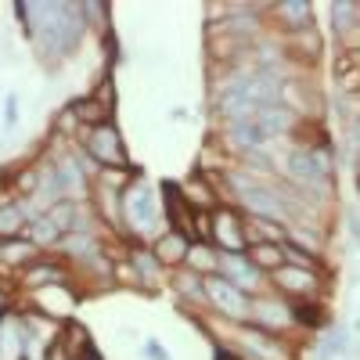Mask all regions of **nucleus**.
<instances>
[{
  "instance_id": "f257e3e1",
  "label": "nucleus",
  "mask_w": 360,
  "mask_h": 360,
  "mask_svg": "<svg viewBox=\"0 0 360 360\" xmlns=\"http://www.w3.org/2000/svg\"><path fill=\"white\" fill-rule=\"evenodd\" d=\"M15 15L22 18L40 58H54V62L69 58L86 33L79 4H15Z\"/></svg>"
},
{
  "instance_id": "f03ea898",
  "label": "nucleus",
  "mask_w": 360,
  "mask_h": 360,
  "mask_svg": "<svg viewBox=\"0 0 360 360\" xmlns=\"http://www.w3.org/2000/svg\"><path fill=\"white\" fill-rule=\"evenodd\" d=\"M285 101V79L274 69H252L245 76H231L220 86L217 108L227 119H252L263 108H274Z\"/></svg>"
},
{
  "instance_id": "7ed1b4c3",
  "label": "nucleus",
  "mask_w": 360,
  "mask_h": 360,
  "mask_svg": "<svg viewBox=\"0 0 360 360\" xmlns=\"http://www.w3.org/2000/svg\"><path fill=\"white\" fill-rule=\"evenodd\" d=\"M285 169H288V176L295 180V184L307 188V191L328 195V188H332V155L317 144L295 148V152L285 159Z\"/></svg>"
},
{
  "instance_id": "20e7f679",
  "label": "nucleus",
  "mask_w": 360,
  "mask_h": 360,
  "mask_svg": "<svg viewBox=\"0 0 360 360\" xmlns=\"http://www.w3.org/2000/svg\"><path fill=\"white\" fill-rule=\"evenodd\" d=\"M119 213H123V220L130 224V231L137 234H148L155 224H159V202H155V191L144 184V180H130V184L123 188V195H119Z\"/></svg>"
},
{
  "instance_id": "39448f33",
  "label": "nucleus",
  "mask_w": 360,
  "mask_h": 360,
  "mask_svg": "<svg viewBox=\"0 0 360 360\" xmlns=\"http://www.w3.org/2000/svg\"><path fill=\"white\" fill-rule=\"evenodd\" d=\"M83 148H86V155L101 162L105 169H123L130 173V155H127V144H123V134L115 130V123H101V127H90L86 137H83Z\"/></svg>"
},
{
  "instance_id": "423d86ee",
  "label": "nucleus",
  "mask_w": 360,
  "mask_h": 360,
  "mask_svg": "<svg viewBox=\"0 0 360 360\" xmlns=\"http://www.w3.org/2000/svg\"><path fill=\"white\" fill-rule=\"evenodd\" d=\"M209 242L220 245L224 252H245V224L234 217V209H224L217 205L209 213Z\"/></svg>"
},
{
  "instance_id": "0eeeda50",
  "label": "nucleus",
  "mask_w": 360,
  "mask_h": 360,
  "mask_svg": "<svg viewBox=\"0 0 360 360\" xmlns=\"http://www.w3.org/2000/svg\"><path fill=\"white\" fill-rule=\"evenodd\" d=\"M217 270H220V278L231 281L242 295L259 288V270L252 266V259L245 252H220L217 256Z\"/></svg>"
},
{
  "instance_id": "6e6552de",
  "label": "nucleus",
  "mask_w": 360,
  "mask_h": 360,
  "mask_svg": "<svg viewBox=\"0 0 360 360\" xmlns=\"http://www.w3.org/2000/svg\"><path fill=\"white\" fill-rule=\"evenodd\" d=\"M202 292H205V299L213 307H220L227 317H249V299L238 292L231 281H224L220 274H209V278H202Z\"/></svg>"
},
{
  "instance_id": "1a4fd4ad",
  "label": "nucleus",
  "mask_w": 360,
  "mask_h": 360,
  "mask_svg": "<svg viewBox=\"0 0 360 360\" xmlns=\"http://www.w3.org/2000/svg\"><path fill=\"white\" fill-rule=\"evenodd\" d=\"M270 274H274L278 288H285V292H292V295H310V292L321 288V278L314 274V270H303V266L281 263L278 270H270Z\"/></svg>"
},
{
  "instance_id": "9d476101",
  "label": "nucleus",
  "mask_w": 360,
  "mask_h": 360,
  "mask_svg": "<svg viewBox=\"0 0 360 360\" xmlns=\"http://www.w3.org/2000/svg\"><path fill=\"white\" fill-rule=\"evenodd\" d=\"M227 137H231V144L238 148V152H263V148L270 144L256 119H231V123H227Z\"/></svg>"
},
{
  "instance_id": "9b49d317",
  "label": "nucleus",
  "mask_w": 360,
  "mask_h": 360,
  "mask_svg": "<svg viewBox=\"0 0 360 360\" xmlns=\"http://www.w3.org/2000/svg\"><path fill=\"white\" fill-rule=\"evenodd\" d=\"M83 349L90 353L86 332H83V328H76V324H69L62 339H51V346H47V360H79Z\"/></svg>"
},
{
  "instance_id": "f8f14e48",
  "label": "nucleus",
  "mask_w": 360,
  "mask_h": 360,
  "mask_svg": "<svg viewBox=\"0 0 360 360\" xmlns=\"http://www.w3.org/2000/svg\"><path fill=\"white\" fill-rule=\"evenodd\" d=\"M188 249H191V242H188L184 234L166 231L159 242H155V259H159V266H176V263L188 259Z\"/></svg>"
},
{
  "instance_id": "ddd939ff",
  "label": "nucleus",
  "mask_w": 360,
  "mask_h": 360,
  "mask_svg": "<svg viewBox=\"0 0 360 360\" xmlns=\"http://www.w3.org/2000/svg\"><path fill=\"white\" fill-rule=\"evenodd\" d=\"M69 108H72V115L79 119V123H86V127H101V123H112V108H108V105H101L98 98H83V101H72Z\"/></svg>"
},
{
  "instance_id": "4468645a",
  "label": "nucleus",
  "mask_w": 360,
  "mask_h": 360,
  "mask_svg": "<svg viewBox=\"0 0 360 360\" xmlns=\"http://www.w3.org/2000/svg\"><path fill=\"white\" fill-rule=\"evenodd\" d=\"M278 15L285 18V25L292 29V33L310 29V22H314V8L307 4V0H285V4H278Z\"/></svg>"
},
{
  "instance_id": "2eb2a0df",
  "label": "nucleus",
  "mask_w": 360,
  "mask_h": 360,
  "mask_svg": "<svg viewBox=\"0 0 360 360\" xmlns=\"http://www.w3.org/2000/svg\"><path fill=\"white\" fill-rule=\"evenodd\" d=\"M356 15L360 8L353 4V0H342V4H332V25H335V33L339 37H356Z\"/></svg>"
},
{
  "instance_id": "dca6fc26",
  "label": "nucleus",
  "mask_w": 360,
  "mask_h": 360,
  "mask_svg": "<svg viewBox=\"0 0 360 360\" xmlns=\"http://www.w3.org/2000/svg\"><path fill=\"white\" fill-rule=\"evenodd\" d=\"M22 224H29L22 202H4L0 205V238H15L22 231Z\"/></svg>"
},
{
  "instance_id": "f3484780",
  "label": "nucleus",
  "mask_w": 360,
  "mask_h": 360,
  "mask_svg": "<svg viewBox=\"0 0 360 360\" xmlns=\"http://www.w3.org/2000/svg\"><path fill=\"white\" fill-rule=\"evenodd\" d=\"M249 252H252L249 259H252V266H256V270H278V266H281V245L256 242Z\"/></svg>"
},
{
  "instance_id": "a211bd4d",
  "label": "nucleus",
  "mask_w": 360,
  "mask_h": 360,
  "mask_svg": "<svg viewBox=\"0 0 360 360\" xmlns=\"http://www.w3.org/2000/svg\"><path fill=\"white\" fill-rule=\"evenodd\" d=\"M252 317H256V321H263V324H288V321H292L288 307L266 303V299H256V303H252Z\"/></svg>"
},
{
  "instance_id": "6ab92c4d",
  "label": "nucleus",
  "mask_w": 360,
  "mask_h": 360,
  "mask_svg": "<svg viewBox=\"0 0 360 360\" xmlns=\"http://www.w3.org/2000/svg\"><path fill=\"white\" fill-rule=\"evenodd\" d=\"M25 231H29V238H33V245H51V242H58V238H62V231H58L47 217L25 224Z\"/></svg>"
},
{
  "instance_id": "aec40b11",
  "label": "nucleus",
  "mask_w": 360,
  "mask_h": 360,
  "mask_svg": "<svg viewBox=\"0 0 360 360\" xmlns=\"http://www.w3.org/2000/svg\"><path fill=\"white\" fill-rule=\"evenodd\" d=\"M25 285H33V288H40V285H62V274H58V266L40 263L33 270H25Z\"/></svg>"
},
{
  "instance_id": "412c9836",
  "label": "nucleus",
  "mask_w": 360,
  "mask_h": 360,
  "mask_svg": "<svg viewBox=\"0 0 360 360\" xmlns=\"http://www.w3.org/2000/svg\"><path fill=\"white\" fill-rule=\"evenodd\" d=\"M346 353V332L339 328V332H332L324 342H321V360H335V356H342Z\"/></svg>"
},
{
  "instance_id": "4be33fe9",
  "label": "nucleus",
  "mask_w": 360,
  "mask_h": 360,
  "mask_svg": "<svg viewBox=\"0 0 360 360\" xmlns=\"http://www.w3.org/2000/svg\"><path fill=\"white\" fill-rule=\"evenodd\" d=\"M134 266L144 281H155V274H159V259L148 256V252H134Z\"/></svg>"
},
{
  "instance_id": "5701e85b",
  "label": "nucleus",
  "mask_w": 360,
  "mask_h": 360,
  "mask_svg": "<svg viewBox=\"0 0 360 360\" xmlns=\"http://www.w3.org/2000/svg\"><path fill=\"white\" fill-rule=\"evenodd\" d=\"M33 249H37L33 242H22V245H18V242H8V249H4V256H8V259H25V256H29V252H33Z\"/></svg>"
},
{
  "instance_id": "b1692460",
  "label": "nucleus",
  "mask_w": 360,
  "mask_h": 360,
  "mask_svg": "<svg viewBox=\"0 0 360 360\" xmlns=\"http://www.w3.org/2000/svg\"><path fill=\"white\" fill-rule=\"evenodd\" d=\"M15 119H18V98H15V94H8V101H4V123H8V127H15Z\"/></svg>"
},
{
  "instance_id": "393cba45",
  "label": "nucleus",
  "mask_w": 360,
  "mask_h": 360,
  "mask_svg": "<svg viewBox=\"0 0 360 360\" xmlns=\"http://www.w3.org/2000/svg\"><path fill=\"white\" fill-rule=\"evenodd\" d=\"M148 353H152V356H155V360H169V356H166V353H162V349H159V346H155V342H152V346H148Z\"/></svg>"
},
{
  "instance_id": "a878e982",
  "label": "nucleus",
  "mask_w": 360,
  "mask_h": 360,
  "mask_svg": "<svg viewBox=\"0 0 360 360\" xmlns=\"http://www.w3.org/2000/svg\"><path fill=\"white\" fill-rule=\"evenodd\" d=\"M4 310H8V295L0 292V317H4Z\"/></svg>"
},
{
  "instance_id": "bb28decb",
  "label": "nucleus",
  "mask_w": 360,
  "mask_h": 360,
  "mask_svg": "<svg viewBox=\"0 0 360 360\" xmlns=\"http://www.w3.org/2000/svg\"><path fill=\"white\" fill-rule=\"evenodd\" d=\"M86 360H98V353H90V356H86Z\"/></svg>"
}]
</instances>
